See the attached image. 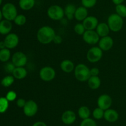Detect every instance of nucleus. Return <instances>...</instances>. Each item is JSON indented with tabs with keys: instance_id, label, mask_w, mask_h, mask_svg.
I'll use <instances>...</instances> for the list:
<instances>
[{
	"instance_id": "a19ab883",
	"label": "nucleus",
	"mask_w": 126,
	"mask_h": 126,
	"mask_svg": "<svg viewBox=\"0 0 126 126\" xmlns=\"http://www.w3.org/2000/svg\"><path fill=\"white\" fill-rule=\"evenodd\" d=\"M111 1H112V2H113V4L116 6V5L121 4H123V2H124V1H125V0H111Z\"/></svg>"
},
{
	"instance_id": "b1692460",
	"label": "nucleus",
	"mask_w": 126,
	"mask_h": 126,
	"mask_svg": "<svg viewBox=\"0 0 126 126\" xmlns=\"http://www.w3.org/2000/svg\"><path fill=\"white\" fill-rule=\"evenodd\" d=\"M89 87L92 90H97L100 86L101 80L98 76H91L87 80Z\"/></svg>"
},
{
	"instance_id": "9b49d317",
	"label": "nucleus",
	"mask_w": 126,
	"mask_h": 126,
	"mask_svg": "<svg viewBox=\"0 0 126 126\" xmlns=\"http://www.w3.org/2000/svg\"><path fill=\"white\" fill-rule=\"evenodd\" d=\"M113 103L112 98L110 95L107 94H103L101 95L97 100V105L98 107L102 109L103 110H105L110 109Z\"/></svg>"
},
{
	"instance_id": "20e7f679",
	"label": "nucleus",
	"mask_w": 126,
	"mask_h": 126,
	"mask_svg": "<svg viewBox=\"0 0 126 126\" xmlns=\"http://www.w3.org/2000/svg\"><path fill=\"white\" fill-rule=\"evenodd\" d=\"M47 14L51 20L61 21L65 16L64 9L59 5H52L47 10Z\"/></svg>"
},
{
	"instance_id": "c03bdc74",
	"label": "nucleus",
	"mask_w": 126,
	"mask_h": 126,
	"mask_svg": "<svg viewBox=\"0 0 126 126\" xmlns=\"http://www.w3.org/2000/svg\"><path fill=\"white\" fill-rule=\"evenodd\" d=\"M2 2V0H0V6H1V5Z\"/></svg>"
},
{
	"instance_id": "39448f33",
	"label": "nucleus",
	"mask_w": 126,
	"mask_h": 126,
	"mask_svg": "<svg viewBox=\"0 0 126 126\" xmlns=\"http://www.w3.org/2000/svg\"><path fill=\"white\" fill-rule=\"evenodd\" d=\"M1 11L4 19L9 21H14L18 15L17 7L12 2H7L4 4Z\"/></svg>"
},
{
	"instance_id": "7ed1b4c3",
	"label": "nucleus",
	"mask_w": 126,
	"mask_h": 126,
	"mask_svg": "<svg viewBox=\"0 0 126 126\" xmlns=\"http://www.w3.org/2000/svg\"><path fill=\"white\" fill-rule=\"evenodd\" d=\"M75 76L76 80L79 82H86L91 77L90 69L84 64H79L75 67Z\"/></svg>"
},
{
	"instance_id": "aec40b11",
	"label": "nucleus",
	"mask_w": 126,
	"mask_h": 126,
	"mask_svg": "<svg viewBox=\"0 0 126 126\" xmlns=\"http://www.w3.org/2000/svg\"><path fill=\"white\" fill-rule=\"evenodd\" d=\"M60 69L65 73H71L75 70V64L73 62L69 59H65L60 63Z\"/></svg>"
},
{
	"instance_id": "2eb2a0df",
	"label": "nucleus",
	"mask_w": 126,
	"mask_h": 126,
	"mask_svg": "<svg viewBox=\"0 0 126 126\" xmlns=\"http://www.w3.org/2000/svg\"><path fill=\"white\" fill-rule=\"evenodd\" d=\"M82 22V24L84 25L86 30H94L96 29L99 23L98 19L92 16H88Z\"/></svg>"
},
{
	"instance_id": "c9c22d12",
	"label": "nucleus",
	"mask_w": 126,
	"mask_h": 126,
	"mask_svg": "<svg viewBox=\"0 0 126 126\" xmlns=\"http://www.w3.org/2000/svg\"><path fill=\"white\" fill-rule=\"evenodd\" d=\"M5 97L6 98V99L9 102L10 101H13L17 98V93H16V91H13V90H11V91H9L7 93Z\"/></svg>"
},
{
	"instance_id": "6e6552de",
	"label": "nucleus",
	"mask_w": 126,
	"mask_h": 126,
	"mask_svg": "<svg viewBox=\"0 0 126 126\" xmlns=\"http://www.w3.org/2000/svg\"><path fill=\"white\" fill-rule=\"evenodd\" d=\"M23 113L27 117H33L35 116L38 111V104L33 100L27 101L25 105L23 107Z\"/></svg>"
},
{
	"instance_id": "79ce46f5",
	"label": "nucleus",
	"mask_w": 126,
	"mask_h": 126,
	"mask_svg": "<svg viewBox=\"0 0 126 126\" xmlns=\"http://www.w3.org/2000/svg\"><path fill=\"white\" fill-rule=\"evenodd\" d=\"M6 44H5V43L4 41H1L0 42V49H4V48H6Z\"/></svg>"
},
{
	"instance_id": "7c9ffc66",
	"label": "nucleus",
	"mask_w": 126,
	"mask_h": 126,
	"mask_svg": "<svg viewBox=\"0 0 126 126\" xmlns=\"http://www.w3.org/2000/svg\"><path fill=\"white\" fill-rule=\"evenodd\" d=\"M16 25L18 26H22L25 24L27 22V17L23 14H18L14 20Z\"/></svg>"
},
{
	"instance_id": "473e14b6",
	"label": "nucleus",
	"mask_w": 126,
	"mask_h": 126,
	"mask_svg": "<svg viewBox=\"0 0 126 126\" xmlns=\"http://www.w3.org/2000/svg\"><path fill=\"white\" fill-rule=\"evenodd\" d=\"M97 0H81L82 6L87 9L92 8L96 5Z\"/></svg>"
},
{
	"instance_id": "f8f14e48",
	"label": "nucleus",
	"mask_w": 126,
	"mask_h": 126,
	"mask_svg": "<svg viewBox=\"0 0 126 126\" xmlns=\"http://www.w3.org/2000/svg\"><path fill=\"white\" fill-rule=\"evenodd\" d=\"M6 48L11 49H14L18 44L19 37L14 33H10L7 34L4 40Z\"/></svg>"
},
{
	"instance_id": "bb28decb",
	"label": "nucleus",
	"mask_w": 126,
	"mask_h": 126,
	"mask_svg": "<svg viewBox=\"0 0 126 126\" xmlns=\"http://www.w3.org/2000/svg\"><path fill=\"white\" fill-rule=\"evenodd\" d=\"M15 80V78L14 77L13 75H8L5 76L4 77L2 78L1 81V84L4 87H9L11 86L14 84Z\"/></svg>"
},
{
	"instance_id": "ea45409f",
	"label": "nucleus",
	"mask_w": 126,
	"mask_h": 126,
	"mask_svg": "<svg viewBox=\"0 0 126 126\" xmlns=\"http://www.w3.org/2000/svg\"><path fill=\"white\" fill-rule=\"evenodd\" d=\"M32 126H47L46 124L43 121H37V122H34Z\"/></svg>"
},
{
	"instance_id": "e433bc0d",
	"label": "nucleus",
	"mask_w": 126,
	"mask_h": 126,
	"mask_svg": "<svg viewBox=\"0 0 126 126\" xmlns=\"http://www.w3.org/2000/svg\"><path fill=\"white\" fill-rule=\"evenodd\" d=\"M26 102H27V101L23 98H18L16 101V105L20 108H23L25 105Z\"/></svg>"
},
{
	"instance_id": "37998d69",
	"label": "nucleus",
	"mask_w": 126,
	"mask_h": 126,
	"mask_svg": "<svg viewBox=\"0 0 126 126\" xmlns=\"http://www.w3.org/2000/svg\"><path fill=\"white\" fill-rule=\"evenodd\" d=\"M2 17H3V16H2V11H1V9H0V22L2 20Z\"/></svg>"
},
{
	"instance_id": "0eeeda50",
	"label": "nucleus",
	"mask_w": 126,
	"mask_h": 126,
	"mask_svg": "<svg viewBox=\"0 0 126 126\" xmlns=\"http://www.w3.org/2000/svg\"><path fill=\"white\" fill-rule=\"evenodd\" d=\"M39 77L44 82H50L54 80L56 75L55 69L50 66L43 67L39 71Z\"/></svg>"
},
{
	"instance_id": "f257e3e1",
	"label": "nucleus",
	"mask_w": 126,
	"mask_h": 126,
	"mask_svg": "<svg viewBox=\"0 0 126 126\" xmlns=\"http://www.w3.org/2000/svg\"><path fill=\"white\" fill-rule=\"evenodd\" d=\"M55 35V32L52 27L45 25L39 28L37 32L36 37L39 43L47 44L53 42Z\"/></svg>"
},
{
	"instance_id": "58836bf2",
	"label": "nucleus",
	"mask_w": 126,
	"mask_h": 126,
	"mask_svg": "<svg viewBox=\"0 0 126 126\" xmlns=\"http://www.w3.org/2000/svg\"><path fill=\"white\" fill-rule=\"evenodd\" d=\"M99 72V69L97 67H92V69H90L91 76H98Z\"/></svg>"
},
{
	"instance_id": "ddd939ff",
	"label": "nucleus",
	"mask_w": 126,
	"mask_h": 126,
	"mask_svg": "<svg viewBox=\"0 0 126 126\" xmlns=\"http://www.w3.org/2000/svg\"><path fill=\"white\" fill-rule=\"evenodd\" d=\"M98 47L102 51H109L113 48L114 44V40L110 36L102 37L98 42Z\"/></svg>"
},
{
	"instance_id": "1a4fd4ad",
	"label": "nucleus",
	"mask_w": 126,
	"mask_h": 126,
	"mask_svg": "<svg viewBox=\"0 0 126 126\" xmlns=\"http://www.w3.org/2000/svg\"><path fill=\"white\" fill-rule=\"evenodd\" d=\"M28 62V58L24 53L17 51L12 55V63L16 67H24Z\"/></svg>"
},
{
	"instance_id": "9d476101",
	"label": "nucleus",
	"mask_w": 126,
	"mask_h": 126,
	"mask_svg": "<svg viewBox=\"0 0 126 126\" xmlns=\"http://www.w3.org/2000/svg\"><path fill=\"white\" fill-rule=\"evenodd\" d=\"M83 40L89 44H95L98 43L100 37L95 30H86L82 35Z\"/></svg>"
},
{
	"instance_id": "c756f323",
	"label": "nucleus",
	"mask_w": 126,
	"mask_h": 126,
	"mask_svg": "<svg viewBox=\"0 0 126 126\" xmlns=\"http://www.w3.org/2000/svg\"><path fill=\"white\" fill-rule=\"evenodd\" d=\"M104 112L105 111L102 109L100 108L99 107H96L93 111L92 116H93V117L95 119L100 120L104 117Z\"/></svg>"
},
{
	"instance_id": "a211bd4d",
	"label": "nucleus",
	"mask_w": 126,
	"mask_h": 126,
	"mask_svg": "<svg viewBox=\"0 0 126 126\" xmlns=\"http://www.w3.org/2000/svg\"><path fill=\"white\" fill-rule=\"evenodd\" d=\"M95 31L98 33L99 37L102 38V37L108 36L110 29L108 27V23H105V22H101L98 24Z\"/></svg>"
},
{
	"instance_id": "cd10ccee",
	"label": "nucleus",
	"mask_w": 126,
	"mask_h": 126,
	"mask_svg": "<svg viewBox=\"0 0 126 126\" xmlns=\"http://www.w3.org/2000/svg\"><path fill=\"white\" fill-rule=\"evenodd\" d=\"M116 13L123 18L126 17V6L124 4L116 5L115 7Z\"/></svg>"
},
{
	"instance_id": "f3484780",
	"label": "nucleus",
	"mask_w": 126,
	"mask_h": 126,
	"mask_svg": "<svg viewBox=\"0 0 126 126\" xmlns=\"http://www.w3.org/2000/svg\"><path fill=\"white\" fill-rule=\"evenodd\" d=\"M12 28V24L11 21L6 19H2L0 22V34L7 35L11 33Z\"/></svg>"
},
{
	"instance_id": "a18cd8bd",
	"label": "nucleus",
	"mask_w": 126,
	"mask_h": 126,
	"mask_svg": "<svg viewBox=\"0 0 126 126\" xmlns=\"http://www.w3.org/2000/svg\"></svg>"
},
{
	"instance_id": "4be33fe9",
	"label": "nucleus",
	"mask_w": 126,
	"mask_h": 126,
	"mask_svg": "<svg viewBox=\"0 0 126 126\" xmlns=\"http://www.w3.org/2000/svg\"><path fill=\"white\" fill-rule=\"evenodd\" d=\"M77 7L73 4H68L64 8L65 16H66L67 19L71 21L75 18V14Z\"/></svg>"
},
{
	"instance_id": "4468645a",
	"label": "nucleus",
	"mask_w": 126,
	"mask_h": 126,
	"mask_svg": "<svg viewBox=\"0 0 126 126\" xmlns=\"http://www.w3.org/2000/svg\"><path fill=\"white\" fill-rule=\"evenodd\" d=\"M62 121L65 125H71L76 120V115L72 110H66L64 111L61 116Z\"/></svg>"
},
{
	"instance_id": "6ab92c4d",
	"label": "nucleus",
	"mask_w": 126,
	"mask_h": 126,
	"mask_svg": "<svg viewBox=\"0 0 126 126\" xmlns=\"http://www.w3.org/2000/svg\"><path fill=\"white\" fill-rule=\"evenodd\" d=\"M88 16V9L84 6L77 7L75 14V19L78 21H83Z\"/></svg>"
},
{
	"instance_id": "f704fd0d",
	"label": "nucleus",
	"mask_w": 126,
	"mask_h": 126,
	"mask_svg": "<svg viewBox=\"0 0 126 126\" xmlns=\"http://www.w3.org/2000/svg\"><path fill=\"white\" fill-rule=\"evenodd\" d=\"M16 67L15 66L14 64L12 62H7L4 65V67L5 72L8 73V74H12Z\"/></svg>"
},
{
	"instance_id": "2f4dec72",
	"label": "nucleus",
	"mask_w": 126,
	"mask_h": 126,
	"mask_svg": "<svg viewBox=\"0 0 126 126\" xmlns=\"http://www.w3.org/2000/svg\"><path fill=\"white\" fill-rule=\"evenodd\" d=\"M74 30L76 34L79 35H82L86 30L82 23H78L74 27Z\"/></svg>"
},
{
	"instance_id": "c85d7f7f",
	"label": "nucleus",
	"mask_w": 126,
	"mask_h": 126,
	"mask_svg": "<svg viewBox=\"0 0 126 126\" xmlns=\"http://www.w3.org/2000/svg\"><path fill=\"white\" fill-rule=\"evenodd\" d=\"M9 101L6 97H0V113H4L7 110Z\"/></svg>"
},
{
	"instance_id": "393cba45",
	"label": "nucleus",
	"mask_w": 126,
	"mask_h": 126,
	"mask_svg": "<svg viewBox=\"0 0 126 126\" xmlns=\"http://www.w3.org/2000/svg\"><path fill=\"white\" fill-rule=\"evenodd\" d=\"M78 116L82 120L89 118L91 116V110L87 106H82L78 109Z\"/></svg>"
},
{
	"instance_id": "4c0bfd02",
	"label": "nucleus",
	"mask_w": 126,
	"mask_h": 126,
	"mask_svg": "<svg viewBox=\"0 0 126 126\" xmlns=\"http://www.w3.org/2000/svg\"><path fill=\"white\" fill-rule=\"evenodd\" d=\"M63 42V38L60 35H55V37L54 38V40H53V42H54L55 44H60L62 43Z\"/></svg>"
},
{
	"instance_id": "f03ea898",
	"label": "nucleus",
	"mask_w": 126,
	"mask_h": 126,
	"mask_svg": "<svg viewBox=\"0 0 126 126\" xmlns=\"http://www.w3.org/2000/svg\"><path fill=\"white\" fill-rule=\"evenodd\" d=\"M107 23L111 31L113 32H118L123 28L124 25V20L123 17L116 13L111 14L108 17Z\"/></svg>"
},
{
	"instance_id": "dca6fc26",
	"label": "nucleus",
	"mask_w": 126,
	"mask_h": 126,
	"mask_svg": "<svg viewBox=\"0 0 126 126\" xmlns=\"http://www.w3.org/2000/svg\"><path fill=\"white\" fill-rule=\"evenodd\" d=\"M103 118L108 122H115L119 119V113L115 109L111 108L108 109L105 111Z\"/></svg>"
},
{
	"instance_id": "72a5a7b5",
	"label": "nucleus",
	"mask_w": 126,
	"mask_h": 126,
	"mask_svg": "<svg viewBox=\"0 0 126 126\" xmlns=\"http://www.w3.org/2000/svg\"><path fill=\"white\" fill-rule=\"evenodd\" d=\"M80 126H97V122L91 118H87L81 121Z\"/></svg>"
},
{
	"instance_id": "a878e982",
	"label": "nucleus",
	"mask_w": 126,
	"mask_h": 126,
	"mask_svg": "<svg viewBox=\"0 0 126 126\" xmlns=\"http://www.w3.org/2000/svg\"><path fill=\"white\" fill-rule=\"evenodd\" d=\"M11 58V51L8 48L0 49V61L7 63Z\"/></svg>"
},
{
	"instance_id": "423d86ee",
	"label": "nucleus",
	"mask_w": 126,
	"mask_h": 126,
	"mask_svg": "<svg viewBox=\"0 0 126 126\" xmlns=\"http://www.w3.org/2000/svg\"><path fill=\"white\" fill-rule=\"evenodd\" d=\"M103 57V51L98 46H93L90 48L86 54L87 61L95 63L99 61Z\"/></svg>"
},
{
	"instance_id": "5701e85b",
	"label": "nucleus",
	"mask_w": 126,
	"mask_h": 126,
	"mask_svg": "<svg viewBox=\"0 0 126 126\" xmlns=\"http://www.w3.org/2000/svg\"><path fill=\"white\" fill-rule=\"evenodd\" d=\"M35 2V0H19L18 5L23 11H29L34 7Z\"/></svg>"
},
{
	"instance_id": "412c9836",
	"label": "nucleus",
	"mask_w": 126,
	"mask_h": 126,
	"mask_svg": "<svg viewBox=\"0 0 126 126\" xmlns=\"http://www.w3.org/2000/svg\"><path fill=\"white\" fill-rule=\"evenodd\" d=\"M12 74L15 79L22 80L27 77L28 72L24 67H16Z\"/></svg>"
}]
</instances>
